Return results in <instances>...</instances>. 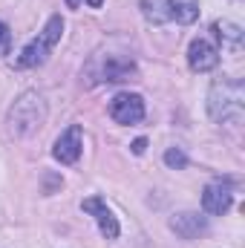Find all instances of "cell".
Segmentation results:
<instances>
[{"label":"cell","instance_id":"cell-11","mask_svg":"<svg viewBox=\"0 0 245 248\" xmlns=\"http://www.w3.org/2000/svg\"><path fill=\"white\" fill-rule=\"evenodd\" d=\"M214 32H216V38L222 41L225 49L240 52V46H243V29H240L237 23H231V20H216V23H214Z\"/></svg>","mask_w":245,"mask_h":248},{"label":"cell","instance_id":"cell-16","mask_svg":"<svg viewBox=\"0 0 245 248\" xmlns=\"http://www.w3.org/2000/svg\"><path fill=\"white\" fill-rule=\"evenodd\" d=\"M144 150H147V139H136V141H133V153H136V156H141Z\"/></svg>","mask_w":245,"mask_h":248},{"label":"cell","instance_id":"cell-2","mask_svg":"<svg viewBox=\"0 0 245 248\" xmlns=\"http://www.w3.org/2000/svg\"><path fill=\"white\" fill-rule=\"evenodd\" d=\"M9 133L17 136V139H26L32 133H38L44 122H46V101L41 93L35 90H26L9 110Z\"/></svg>","mask_w":245,"mask_h":248},{"label":"cell","instance_id":"cell-7","mask_svg":"<svg viewBox=\"0 0 245 248\" xmlns=\"http://www.w3.org/2000/svg\"><path fill=\"white\" fill-rule=\"evenodd\" d=\"M81 208H84V214L95 217V222H98L104 240H116V237H119V219H116V214L107 208V202H104L101 196H90V199H84Z\"/></svg>","mask_w":245,"mask_h":248},{"label":"cell","instance_id":"cell-3","mask_svg":"<svg viewBox=\"0 0 245 248\" xmlns=\"http://www.w3.org/2000/svg\"><path fill=\"white\" fill-rule=\"evenodd\" d=\"M61 35H63V17L61 15H52V17L46 20V26L38 32V38H32V41L20 49V55H17V66H20V69H32V66L46 63L49 61V55H52V49L58 46Z\"/></svg>","mask_w":245,"mask_h":248},{"label":"cell","instance_id":"cell-1","mask_svg":"<svg viewBox=\"0 0 245 248\" xmlns=\"http://www.w3.org/2000/svg\"><path fill=\"white\" fill-rule=\"evenodd\" d=\"M208 113L214 122L240 124L245 116V87L240 78H222L211 84L208 93Z\"/></svg>","mask_w":245,"mask_h":248},{"label":"cell","instance_id":"cell-4","mask_svg":"<svg viewBox=\"0 0 245 248\" xmlns=\"http://www.w3.org/2000/svg\"><path fill=\"white\" fill-rule=\"evenodd\" d=\"M136 72V63L127 55H101L95 58L90 66V75H98L95 81H107V84H116V81H127L130 75Z\"/></svg>","mask_w":245,"mask_h":248},{"label":"cell","instance_id":"cell-17","mask_svg":"<svg viewBox=\"0 0 245 248\" xmlns=\"http://www.w3.org/2000/svg\"><path fill=\"white\" fill-rule=\"evenodd\" d=\"M87 3H90V6H92V9H98V6H101V3H104V0H87Z\"/></svg>","mask_w":245,"mask_h":248},{"label":"cell","instance_id":"cell-14","mask_svg":"<svg viewBox=\"0 0 245 248\" xmlns=\"http://www.w3.org/2000/svg\"><path fill=\"white\" fill-rule=\"evenodd\" d=\"M165 165H168V168H176V170H182L184 165H187V156H184L182 150L170 147V150L165 153Z\"/></svg>","mask_w":245,"mask_h":248},{"label":"cell","instance_id":"cell-12","mask_svg":"<svg viewBox=\"0 0 245 248\" xmlns=\"http://www.w3.org/2000/svg\"><path fill=\"white\" fill-rule=\"evenodd\" d=\"M141 12L150 23L162 26L170 20V0H141Z\"/></svg>","mask_w":245,"mask_h":248},{"label":"cell","instance_id":"cell-10","mask_svg":"<svg viewBox=\"0 0 245 248\" xmlns=\"http://www.w3.org/2000/svg\"><path fill=\"white\" fill-rule=\"evenodd\" d=\"M170 228H173L182 240H193V237H199V234L208 231V219L199 217V214L184 211V214H176V217L170 219Z\"/></svg>","mask_w":245,"mask_h":248},{"label":"cell","instance_id":"cell-15","mask_svg":"<svg viewBox=\"0 0 245 248\" xmlns=\"http://www.w3.org/2000/svg\"><path fill=\"white\" fill-rule=\"evenodd\" d=\"M9 49H12V32H9V26L0 20V55H9Z\"/></svg>","mask_w":245,"mask_h":248},{"label":"cell","instance_id":"cell-9","mask_svg":"<svg viewBox=\"0 0 245 248\" xmlns=\"http://www.w3.org/2000/svg\"><path fill=\"white\" fill-rule=\"evenodd\" d=\"M234 205V190L228 182H211L202 193V208L205 214H214V217H222L228 208Z\"/></svg>","mask_w":245,"mask_h":248},{"label":"cell","instance_id":"cell-5","mask_svg":"<svg viewBox=\"0 0 245 248\" xmlns=\"http://www.w3.org/2000/svg\"><path fill=\"white\" fill-rule=\"evenodd\" d=\"M110 119L116 124H138L144 119V98L138 93H119L110 101Z\"/></svg>","mask_w":245,"mask_h":248},{"label":"cell","instance_id":"cell-8","mask_svg":"<svg viewBox=\"0 0 245 248\" xmlns=\"http://www.w3.org/2000/svg\"><path fill=\"white\" fill-rule=\"evenodd\" d=\"M187 63H190L193 72H211V69L219 63V49H216L211 41L196 38V41H190V46H187Z\"/></svg>","mask_w":245,"mask_h":248},{"label":"cell","instance_id":"cell-6","mask_svg":"<svg viewBox=\"0 0 245 248\" xmlns=\"http://www.w3.org/2000/svg\"><path fill=\"white\" fill-rule=\"evenodd\" d=\"M81 150H84V130H81V124H69L58 136V141L52 147V156L61 165H75L81 159Z\"/></svg>","mask_w":245,"mask_h":248},{"label":"cell","instance_id":"cell-13","mask_svg":"<svg viewBox=\"0 0 245 248\" xmlns=\"http://www.w3.org/2000/svg\"><path fill=\"white\" fill-rule=\"evenodd\" d=\"M199 17V0H170V20L193 23Z\"/></svg>","mask_w":245,"mask_h":248}]
</instances>
